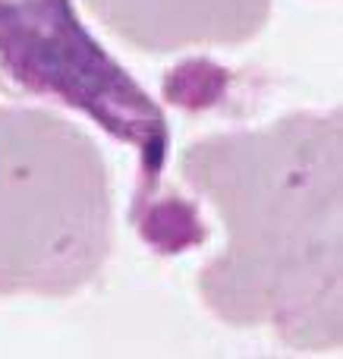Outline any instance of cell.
Instances as JSON below:
<instances>
[{
    "label": "cell",
    "mask_w": 343,
    "mask_h": 359,
    "mask_svg": "<svg viewBox=\"0 0 343 359\" xmlns=\"http://www.w3.org/2000/svg\"><path fill=\"white\" fill-rule=\"evenodd\" d=\"M111 249V177L94 139L41 107H0V297L66 299Z\"/></svg>",
    "instance_id": "cell-2"
},
{
    "label": "cell",
    "mask_w": 343,
    "mask_h": 359,
    "mask_svg": "<svg viewBox=\"0 0 343 359\" xmlns=\"http://www.w3.org/2000/svg\"><path fill=\"white\" fill-rule=\"evenodd\" d=\"M224 73L227 69L208 67V63H186L164 79V95H167V101L183 107L211 104L224 88Z\"/></svg>",
    "instance_id": "cell-6"
},
{
    "label": "cell",
    "mask_w": 343,
    "mask_h": 359,
    "mask_svg": "<svg viewBox=\"0 0 343 359\" xmlns=\"http://www.w3.org/2000/svg\"><path fill=\"white\" fill-rule=\"evenodd\" d=\"M183 177L214 205L230 243L199 274L202 303L233 328H271L302 353L340 347V111L290 114L183 151Z\"/></svg>",
    "instance_id": "cell-1"
},
{
    "label": "cell",
    "mask_w": 343,
    "mask_h": 359,
    "mask_svg": "<svg viewBox=\"0 0 343 359\" xmlns=\"http://www.w3.org/2000/svg\"><path fill=\"white\" fill-rule=\"evenodd\" d=\"M0 82L82 111L111 139L132 145L139 186L130 215L155 198L167 164V117L88 35L73 0H0Z\"/></svg>",
    "instance_id": "cell-3"
},
{
    "label": "cell",
    "mask_w": 343,
    "mask_h": 359,
    "mask_svg": "<svg viewBox=\"0 0 343 359\" xmlns=\"http://www.w3.org/2000/svg\"><path fill=\"white\" fill-rule=\"evenodd\" d=\"M111 35L145 54L239 48L265 29L271 0H85Z\"/></svg>",
    "instance_id": "cell-4"
},
{
    "label": "cell",
    "mask_w": 343,
    "mask_h": 359,
    "mask_svg": "<svg viewBox=\"0 0 343 359\" xmlns=\"http://www.w3.org/2000/svg\"><path fill=\"white\" fill-rule=\"evenodd\" d=\"M130 221L136 224L139 236L161 255L186 252L208 240V227L199 217V208L180 196H155L136 215H130Z\"/></svg>",
    "instance_id": "cell-5"
}]
</instances>
